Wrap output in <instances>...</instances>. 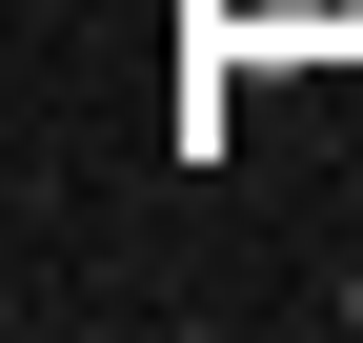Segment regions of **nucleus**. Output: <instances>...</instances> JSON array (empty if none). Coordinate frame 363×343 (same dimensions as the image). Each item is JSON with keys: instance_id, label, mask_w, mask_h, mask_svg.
I'll return each mask as SVG.
<instances>
[{"instance_id": "nucleus-1", "label": "nucleus", "mask_w": 363, "mask_h": 343, "mask_svg": "<svg viewBox=\"0 0 363 343\" xmlns=\"http://www.w3.org/2000/svg\"><path fill=\"white\" fill-rule=\"evenodd\" d=\"M343 323H363V283H343Z\"/></svg>"}]
</instances>
